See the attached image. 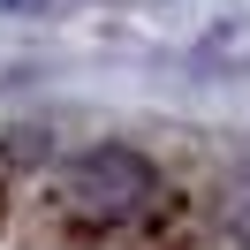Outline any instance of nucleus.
Returning a JSON list of instances; mask_svg holds the SVG:
<instances>
[{"label": "nucleus", "mask_w": 250, "mask_h": 250, "mask_svg": "<svg viewBox=\"0 0 250 250\" xmlns=\"http://www.w3.org/2000/svg\"><path fill=\"white\" fill-rule=\"evenodd\" d=\"M0 8H23V16H38V8H68V0H0Z\"/></svg>", "instance_id": "nucleus-2"}, {"label": "nucleus", "mask_w": 250, "mask_h": 250, "mask_svg": "<svg viewBox=\"0 0 250 250\" xmlns=\"http://www.w3.org/2000/svg\"><path fill=\"white\" fill-rule=\"evenodd\" d=\"M220 235H228L235 250H250V182L228 189V205H220Z\"/></svg>", "instance_id": "nucleus-1"}]
</instances>
